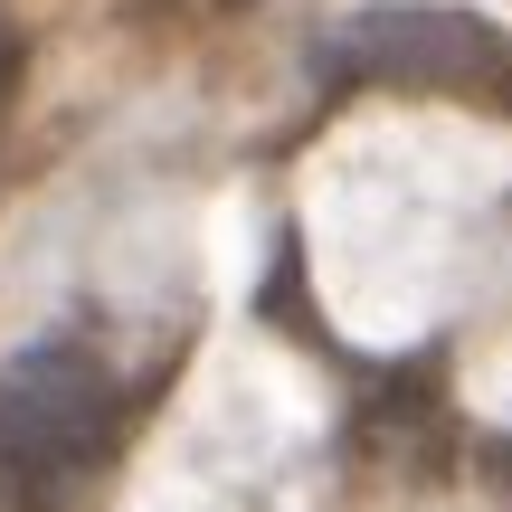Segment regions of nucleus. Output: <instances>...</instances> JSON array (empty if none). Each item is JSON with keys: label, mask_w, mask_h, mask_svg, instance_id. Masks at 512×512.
<instances>
[{"label": "nucleus", "mask_w": 512, "mask_h": 512, "mask_svg": "<svg viewBox=\"0 0 512 512\" xmlns=\"http://www.w3.org/2000/svg\"><path fill=\"white\" fill-rule=\"evenodd\" d=\"M162 370H114L95 342L48 332V342L0 361V503L57 512L76 503L114 465V446L133 437V418L152 408Z\"/></svg>", "instance_id": "1"}, {"label": "nucleus", "mask_w": 512, "mask_h": 512, "mask_svg": "<svg viewBox=\"0 0 512 512\" xmlns=\"http://www.w3.org/2000/svg\"><path fill=\"white\" fill-rule=\"evenodd\" d=\"M313 86L323 95H361V86H399V95H456V105L512 114V38L475 10H437V0H389L361 10L313 48Z\"/></svg>", "instance_id": "2"}, {"label": "nucleus", "mask_w": 512, "mask_h": 512, "mask_svg": "<svg viewBox=\"0 0 512 512\" xmlns=\"http://www.w3.org/2000/svg\"><path fill=\"white\" fill-rule=\"evenodd\" d=\"M475 475H484V494H494V512H512V427H494V437L475 446Z\"/></svg>", "instance_id": "3"}, {"label": "nucleus", "mask_w": 512, "mask_h": 512, "mask_svg": "<svg viewBox=\"0 0 512 512\" xmlns=\"http://www.w3.org/2000/svg\"><path fill=\"white\" fill-rule=\"evenodd\" d=\"M10 95H19V38L0 29V114H10Z\"/></svg>", "instance_id": "4"}]
</instances>
